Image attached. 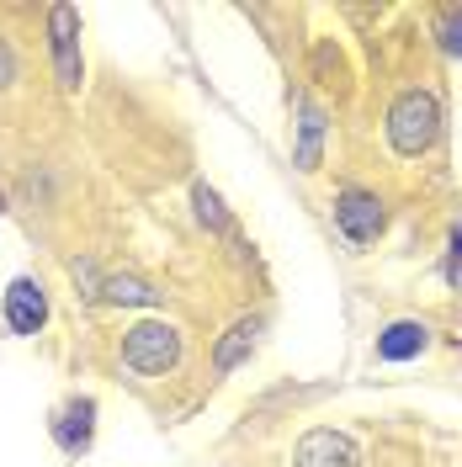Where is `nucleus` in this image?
I'll return each mask as SVG.
<instances>
[{"mask_svg": "<svg viewBox=\"0 0 462 467\" xmlns=\"http://www.w3.org/2000/svg\"><path fill=\"white\" fill-rule=\"evenodd\" d=\"M90 425H96V404L90 399H75V404L64 409V420L54 425V436L64 451H86L90 446Z\"/></svg>", "mask_w": 462, "mask_h": 467, "instance_id": "9", "label": "nucleus"}, {"mask_svg": "<svg viewBox=\"0 0 462 467\" xmlns=\"http://www.w3.org/2000/svg\"><path fill=\"white\" fill-rule=\"evenodd\" d=\"M101 297H107V303H133V308H139V303H154V287L139 282V276H107V282H101Z\"/></svg>", "mask_w": 462, "mask_h": 467, "instance_id": "11", "label": "nucleus"}, {"mask_svg": "<svg viewBox=\"0 0 462 467\" xmlns=\"http://www.w3.org/2000/svg\"><path fill=\"white\" fill-rule=\"evenodd\" d=\"M43 319H48V297H43V287H37L32 276H16L11 292H5V324H11L16 335H37Z\"/></svg>", "mask_w": 462, "mask_h": 467, "instance_id": "6", "label": "nucleus"}, {"mask_svg": "<svg viewBox=\"0 0 462 467\" xmlns=\"http://www.w3.org/2000/svg\"><path fill=\"white\" fill-rule=\"evenodd\" d=\"M192 202H197V218H203L207 229H224V223H229V213H224L218 192H213L207 181H197V186H192Z\"/></svg>", "mask_w": 462, "mask_h": 467, "instance_id": "12", "label": "nucleus"}, {"mask_svg": "<svg viewBox=\"0 0 462 467\" xmlns=\"http://www.w3.org/2000/svg\"><path fill=\"white\" fill-rule=\"evenodd\" d=\"M319 139H324V112L303 101V107H298V165H303V171L319 165Z\"/></svg>", "mask_w": 462, "mask_h": 467, "instance_id": "10", "label": "nucleus"}, {"mask_svg": "<svg viewBox=\"0 0 462 467\" xmlns=\"http://www.w3.org/2000/svg\"><path fill=\"white\" fill-rule=\"evenodd\" d=\"M292 467H362V457L341 431H309L292 451Z\"/></svg>", "mask_w": 462, "mask_h": 467, "instance_id": "5", "label": "nucleus"}, {"mask_svg": "<svg viewBox=\"0 0 462 467\" xmlns=\"http://www.w3.org/2000/svg\"><path fill=\"white\" fill-rule=\"evenodd\" d=\"M11 80H16V54H11V43L0 37V90L11 86Z\"/></svg>", "mask_w": 462, "mask_h": 467, "instance_id": "14", "label": "nucleus"}, {"mask_svg": "<svg viewBox=\"0 0 462 467\" xmlns=\"http://www.w3.org/2000/svg\"><path fill=\"white\" fill-rule=\"evenodd\" d=\"M425 346H431V329L420 319H399L377 335V361H409V356H420Z\"/></svg>", "mask_w": 462, "mask_h": 467, "instance_id": "7", "label": "nucleus"}, {"mask_svg": "<svg viewBox=\"0 0 462 467\" xmlns=\"http://www.w3.org/2000/svg\"><path fill=\"white\" fill-rule=\"evenodd\" d=\"M48 32H54L58 86L75 90L80 86V11H75V5H54V11H48Z\"/></svg>", "mask_w": 462, "mask_h": 467, "instance_id": "4", "label": "nucleus"}, {"mask_svg": "<svg viewBox=\"0 0 462 467\" xmlns=\"http://www.w3.org/2000/svg\"><path fill=\"white\" fill-rule=\"evenodd\" d=\"M436 139H441V101L431 90H404L388 107V144H394V154L420 160Z\"/></svg>", "mask_w": 462, "mask_h": 467, "instance_id": "1", "label": "nucleus"}, {"mask_svg": "<svg viewBox=\"0 0 462 467\" xmlns=\"http://www.w3.org/2000/svg\"><path fill=\"white\" fill-rule=\"evenodd\" d=\"M446 282H462V234H452V255H446Z\"/></svg>", "mask_w": 462, "mask_h": 467, "instance_id": "15", "label": "nucleus"}, {"mask_svg": "<svg viewBox=\"0 0 462 467\" xmlns=\"http://www.w3.org/2000/svg\"><path fill=\"white\" fill-rule=\"evenodd\" d=\"M256 335H260V319L229 324V335H224V340H218V350H213V372H234V367L256 350Z\"/></svg>", "mask_w": 462, "mask_h": 467, "instance_id": "8", "label": "nucleus"}, {"mask_svg": "<svg viewBox=\"0 0 462 467\" xmlns=\"http://www.w3.org/2000/svg\"><path fill=\"white\" fill-rule=\"evenodd\" d=\"M122 361L139 372V378H165L175 361H181V329L165 319H144L128 329L122 340Z\"/></svg>", "mask_w": 462, "mask_h": 467, "instance_id": "2", "label": "nucleus"}, {"mask_svg": "<svg viewBox=\"0 0 462 467\" xmlns=\"http://www.w3.org/2000/svg\"><path fill=\"white\" fill-rule=\"evenodd\" d=\"M383 223H388V213H383V202H377L373 192L346 186L335 197V229H341L346 244H373L377 234H383Z\"/></svg>", "mask_w": 462, "mask_h": 467, "instance_id": "3", "label": "nucleus"}, {"mask_svg": "<svg viewBox=\"0 0 462 467\" xmlns=\"http://www.w3.org/2000/svg\"><path fill=\"white\" fill-rule=\"evenodd\" d=\"M436 32H441V48L457 58L462 54V11H441L436 16Z\"/></svg>", "mask_w": 462, "mask_h": 467, "instance_id": "13", "label": "nucleus"}]
</instances>
